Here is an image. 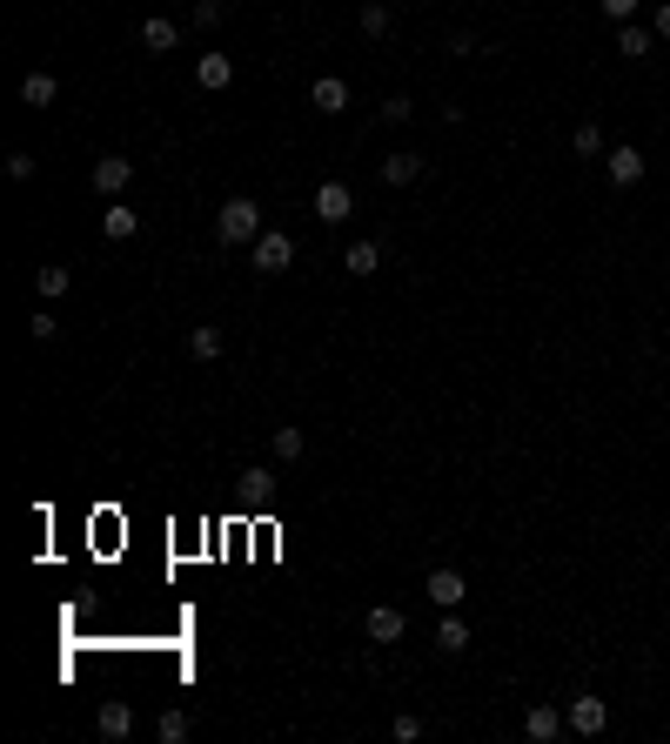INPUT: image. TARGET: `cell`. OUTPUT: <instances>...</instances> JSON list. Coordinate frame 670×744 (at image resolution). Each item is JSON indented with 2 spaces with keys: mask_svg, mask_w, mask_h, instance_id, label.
Here are the masks:
<instances>
[{
  "mask_svg": "<svg viewBox=\"0 0 670 744\" xmlns=\"http://www.w3.org/2000/svg\"><path fill=\"white\" fill-rule=\"evenodd\" d=\"M215 235H222L228 248L255 242V235H262V208H255V195H228V202L215 208Z\"/></svg>",
  "mask_w": 670,
  "mask_h": 744,
  "instance_id": "obj_1",
  "label": "cell"
},
{
  "mask_svg": "<svg viewBox=\"0 0 670 744\" xmlns=\"http://www.w3.org/2000/svg\"><path fill=\"white\" fill-rule=\"evenodd\" d=\"M289 262H295V242L282 235V228H262V235H255V269H262V275H282Z\"/></svg>",
  "mask_w": 670,
  "mask_h": 744,
  "instance_id": "obj_2",
  "label": "cell"
},
{
  "mask_svg": "<svg viewBox=\"0 0 670 744\" xmlns=\"http://www.w3.org/2000/svg\"><path fill=\"white\" fill-rule=\"evenodd\" d=\"M429 604H436V610H463V597H469V577H463V570H429Z\"/></svg>",
  "mask_w": 670,
  "mask_h": 744,
  "instance_id": "obj_3",
  "label": "cell"
},
{
  "mask_svg": "<svg viewBox=\"0 0 670 744\" xmlns=\"http://www.w3.org/2000/svg\"><path fill=\"white\" fill-rule=\"evenodd\" d=\"M349 208H356V195H349V181H322L315 188V222H349Z\"/></svg>",
  "mask_w": 670,
  "mask_h": 744,
  "instance_id": "obj_4",
  "label": "cell"
},
{
  "mask_svg": "<svg viewBox=\"0 0 670 744\" xmlns=\"http://www.w3.org/2000/svg\"><path fill=\"white\" fill-rule=\"evenodd\" d=\"M128 181H134V161L128 155H101V161H94V188H101L108 202H121V188H128Z\"/></svg>",
  "mask_w": 670,
  "mask_h": 744,
  "instance_id": "obj_5",
  "label": "cell"
},
{
  "mask_svg": "<svg viewBox=\"0 0 670 744\" xmlns=\"http://www.w3.org/2000/svg\"><path fill=\"white\" fill-rule=\"evenodd\" d=\"M563 718H570V731H577V738H597L603 724H610V704H603V698H570V711H563Z\"/></svg>",
  "mask_w": 670,
  "mask_h": 744,
  "instance_id": "obj_6",
  "label": "cell"
},
{
  "mask_svg": "<svg viewBox=\"0 0 670 744\" xmlns=\"http://www.w3.org/2000/svg\"><path fill=\"white\" fill-rule=\"evenodd\" d=\"M362 631H369V644H396L409 624H402V610H396V604H376L369 617H362Z\"/></svg>",
  "mask_w": 670,
  "mask_h": 744,
  "instance_id": "obj_7",
  "label": "cell"
},
{
  "mask_svg": "<svg viewBox=\"0 0 670 744\" xmlns=\"http://www.w3.org/2000/svg\"><path fill=\"white\" fill-rule=\"evenodd\" d=\"M94 731H101V738H108V744H121V738H128V731H134V711H128V704H121V698H108V704H101V711H94Z\"/></svg>",
  "mask_w": 670,
  "mask_h": 744,
  "instance_id": "obj_8",
  "label": "cell"
},
{
  "mask_svg": "<svg viewBox=\"0 0 670 744\" xmlns=\"http://www.w3.org/2000/svg\"><path fill=\"white\" fill-rule=\"evenodd\" d=\"M309 108H315V114H342V108H349V81L322 74V81L309 88Z\"/></svg>",
  "mask_w": 670,
  "mask_h": 744,
  "instance_id": "obj_9",
  "label": "cell"
},
{
  "mask_svg": "<svg viewBox=\"0 0 670 744\" xmlns=\"http://www.w3.org/2000/svg\"><path fill=\"white\" fill-rule=\"evenodd\" d=\"M563 724H570V718H563L557 704H530V718H523V731H530V744H550V738L563 731Z\"/></svg>",
  "mask_w": 670,
  "mask_h": 744,
  "instance_id": "obj_10",
  "label": "cell"
},
{
  "mask_svg": "<svg viewBox=\"0 0 670 744\" xmlns=\"http://www.w3.org/2000/svg\"><path fill=\"white\" fill-rule=\"evenodd\" d=\"M195 81H201L208 94H222L228 81H235V61H228V54H201V61H195Z\"/></svg>",
  "mask_w": 670,
  "mask_h": 744,
  "instance_id": "obj_11",
  "label": "cell"
},
{
  "mask_svg": "<svg viewBox=\"0 0 670 744\" xmlns=\"http://www.w3.org/2000/svg\"><path fill=\"white\" fill-rule=\"evenodd\" d=\"M603 168H610V181H617V188H637V181H644V155H637V148H610V161H603Z\"/></svg>",
  "mask_w": 670,
  "mask_h": 744,
  "instance_id": "obj_12",
  "label": "cell"
},
{
  "mask_svg": "<svg viewBox=\"0 0 670 744\" xmlns=\"http://www.w3.org/2000/svg\"><path fill=\"white\" fill-rule=\"evenodd\" d=\"M382 181H389V188H409V181H423V161L409 155V148H396V155H382Z\"/></svg>",
  "mask_w": 670,
  "mask_h": 744,
  "instance_id": "obj_13",
  "label": "cell"
},
{
  "mask_svg": "<svg viewBox=\"0 0 670 744\" xmlns=\"http://www.w3.org/2000/svg\"><path fill=\"white\" fill-rule=\"evenodd\" d=\"M175 41H181L175 21H161V14H148V21H141V47H148V54H175Z\"/></svg>",
  "mask_w": 670,
  "mask_h": 744,
  "instance_id": "obj_14",
  "label": "cell"
},
{
  "mask_svg": "<svg viewBox=\"0 0 670 744\" xmlns=\"http://www.w3.org/2000/svg\"><path fill=\"white\" fill-rule=\"evenodd\" d=\"M54 94H61V81H54L47 68H34V74L21 81V101H27V108H54Z\"/></svg>",
  "mask_w": 670,
  "mask_h": 744,
  "instance_id": "obj_15",
  "label": "cell"
},
{
  "mask_svg": "<svg viewBox=\"0 0 670 744\" xmlns=\"http://www.w3.org/2000/svg\"><path fill=\"white\" fill-rule=\"evenodd\" d=\"M436 651H443V657L469 651V624L456 617V610H443V624H436Z\"/></svg>",
  "mask_w": 670,
  "mask_h": 744,
  "instance_id": "obj_16",
  "label": "cell"
},
{
  "mask_svg": "<svg viewBox=\"0 0 670 744\" xmlns=\"http://www.w3.org/2000/svg\"><path fill=\"white\" fill-rule=\"evenodd\" d=\"M101 228H108V242H128L134 228H141V208H128V202H108V215H101Z\"/></svg>",
  "mask_w": 670,
  "mask_h": 744,
  "instance_id": "obj_17",
  "label": "cell"
},
{
  "mask_svg": "<svg viewBox=\"0 0 670 744\" xmlns=\"http://www.w3.org/2000/svg\"><path fill=\"white\" fill-rule=\"evenodd\" d=\"M268 443H275V456H282V463H302V456H309V436H302V429H295V423L268 429Z\"/></svg>",
  "mask_w": 670,
  "mask_h": 744,
  "instance_id": "obj_18",
  "label": "cell"
},
{
  "mask_svg": "<svg viewBox=\"0 0 670 744\" xmlns=\"http://www.w3.org/2000/svg\"><path fill=\"white\" fill-rule=\"evenodd\" d=\"M342 269H349V275H376L382 269V248L376 242H349V248H342Z\"/></svg>",
  "mask_w": 670,
  "mask_h": 744,
  "instance_id": "obj_19",
  "label": "cell"
},
{
  "mask_svg": "<svg viewBox=\"0 0 670 744\" xmlns=\"http://www.w3.org/2000/svg\"><path fill=\"white\" fill-rule=\"evenodd\" d=\"M650 41H657V34H650V27H637V21H624V27H617V54H624V61H644V54H650Z\"/></svg>",
  "mask_w": 670,
  "mask_h": 744,
  "instance_id": "obj_20",
  "label": "cell"
},
{
  "mask_svg": "<svg viewBox=\"0 0 670 744\" xmlns=\"http://www.w3.org/2000/svg\"><path fill=\"white\" fill-rule=\"evenodd\" d=\"M67 289H74V275H67V269H34V295H41V302H61Z\"/></svg>",
  "mask_w": 670,
  "mask_h": 744,
  "instance_id": "obj_21",
  "label": "cell"
},
{
  "mask_svg": "<svg viewBox=\"0 0 670 744\" xmlns=\"http://www.w3.org/2000/svg\"><path fill=\"white\" fill-rule=\"evenodd\" d=\"M188 356H195V362H215V356H222V329H215V322H201L195 336H188Z\"/></svg>",
  "mask_w": 670,
  "mask_h": 744,
  "instance_id": "obj_22",
  "label": "cell"
},
{
  "mask_svg": "<svg viewBox=\"0 0 670 744\" xmlns=\"http://www.w3.org/2000/svg\"><path fill=\"white\" fill-rule=\"evenodd\" d=\"M570 148H577L583 161H590V155H603V128H597V121H577V135H570Z\"/></svg>",
  "mask_w": 670,
  "mask_h": 744,
  "instance_id": "obj_23",
  "label": "cell"
},
{
  "mask_svg": "<svg viewBox=\"0 0 670 744\" xmlns=\"http://www.w3.org/2000/svg\"><path fill=\"white\" fill-rule=\"evenodd\" d=\"M188 731H195V724H188V711H168V718L155 724V738H161V744H188Z\"/></svg>",
  "mask_w": 670,
  "mask_h": 744,
  "instance_id": "obj_24",
  "label": "cell"
},
{
  "mask_svg": "<svg viewBox=\"0 0 670 744\" xmlns=\"http://www.w3.org/2000/svg\"><path fill=\"white\" fill-rule=\"evenodd\" d=\"M362 34H369V41L389 34V7H382V0H362Z\"/></svg>",
  "mask_w": 670,
  "mask_h": 744,
  "instance_id": "obj_25",
  "label": "cell"
},
{
  "mask_svg": "<svg viewBox=\"0 0 670 744\" xmlns=\"http://www.w3.org/2000/svg\"><path fill=\"white\" fill-rule=\"evenodd\" d=\"M382 121H389V128H402V121H409V114H416V101H409V94H389V101H382Z\"/></svg>",
  "mask_w": 670,
  "mask_h": 744,
  "instance_id": "obj_26",
  "label": "cell"
},
{
  "mask_svg": "<svg viewBox=\"0 0 670 744\" xmlns=\"http://www.w3.org/2000/svg\"><path fill=\"white\" fill-rule=\"evenodd\" d=\"M242 490L255 496V503H268V496H275V476H268V470H248V476H242Z\"/></svg>",
  "mask_w": 670,
  "mask_h": 744,
  "instance_id": "obj_27",
  "label": "cell"
},
{
  "mask_svg": "<svg viewBox=\"0 0 670 744\" xmlns=\"http://www.w3.org/2000/svg\"><path fill=\"white\" fill-rule=\"evenodd\" d=\"M54 329H61V322L47 316V302H41V309H34V322H27V336H34V342H54Z\"/></svg>",
  "mask_w": 670,
  "mask_h": 744,
  "instance_id": "obj_28",
  "label": "cell"
},
{
  "mask_svg": "<svg viewBox=\"0 0 670 744\" xmlns=\"http://www.w3.org/2000/svg\"><path fill=\"white\" fill-rule=\"evenodd\" d=\"M597 7H603V14H610L617 27H624V21H637V7H644V0H597Z\"/></svg>",
  "mask_w": 670,
  "mask_h": 744,
  "instance_id": "obj_29",
  "label": "cell"
},
{
  "mask_svg": "<svg viewBox=\"0 0 670 744\" xmlns=\"http://www.w3.org/2000/svg\"><path fill=\"white\" fill-rule=\"evenodd\" d=\"M7 175H14V181H34V155H27V148H14V155H7Z\"/></svg>",
  "mask_w": 670,
  "mask_h": 744,
  "instance_id": "obj_30",
  "label": "cell"
},
{
  "mask_svg": "<svg viewBox=\"0 0 670 744\" xmlns=\"http://www.w3.org/2000/svg\"><path fill=\"white\" fill-rule=\"evenodd\" d=\"M396 738L416 744V738H423V718H416V711H402V718H396Z\"/></svg>",
  "mask_w": 670,
  "mask_h": 744,
  "instance_id": "obj_31",
  "label": "cell"
},
{
  "mask_svg": "<svg viewBox=\"0 0 670 744\" xmlns=\"http://www.w3.org/2000/svg\"><path fill=\"white\" fill-rule=\"evenodd\" d=\"M222 21V0H195V27H215Z\"/></svg>",
  "mask_w": 670,
  "mask_h": 744,
  "instance_id": "obj_32",
  "label": "cell"
},
{
  "mask_svg": "<svg viewBox=\"0 0 670 744\" xmlns=\"http://www.w3.org/2000/svg\"><path fill=\"white\" fill-rule=\"evenodd\" d=\"M650 34H664V41H670V0L657 7V14H650Z\"/></svg>",
  "mask_w": 670,
  "mask_h": 744,
  "instance_id": "obj_33",
  "label": "cell"
}]
</instances>
